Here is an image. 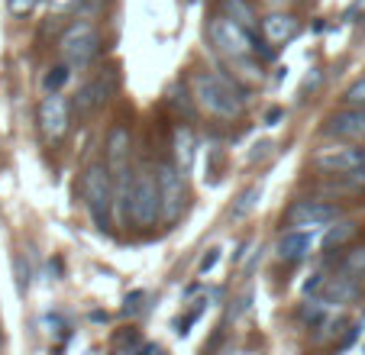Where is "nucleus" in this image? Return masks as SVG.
<instances>
[{"mask_svg":"<svg viewBox=\"0 0 365 355\" xmlns=\"http://www.w3.org/2000/svg\"><path fill=\"white\" fill-rule=\"evenodd\" d=\"M191 94L194 103L217 120H236L246 110V101H242V91L236 88V81L217 75V71H197L191 78Z\"/></svg>","mask_w":365,"mask_h":355,"instance_id":"1","label":"nucleus"},{"mask_svg":"<svg viewBox=\"0 0 365 355\" xmlns=\"http://www.w3.org/2000/svg\"><path fill=\"white\" fill-rule=\"evenodd\" d=\"M81 194H84V207H88L94 226L101 232H110L113 213H117V187H113L110 165H103V162L88 165V171L81 178Z\"/></svg>","mask_w":365,"mask_h":355,"instance_id":"2","label":"nucleus"},{"mask_svg":"<svg viewBox=\"0 0 365 355\" xmlns=\"http://www.w3.org/2000/svg\"><path fill=\"white\" fill-rule=\"evenodd\" d=\"M58 52H62L65 65H71V68H88L97 55H101V33H97V26L91 20L71 23L62 33V39H58Z\"/></svg>","mask_w":365,"mask_h":355,"instance_id":"3","label":"nucleus"},{"mask_svg":"<svg viewBox=\"0 0 365 355\" xmlns=\"http://www.w3.org/2000/svg\"><path fill=\"white\" fill-rule=\"evenodd\" d=\"M130 220L136 226H155L162 220V194L159 178L152 171H136L133 175V194H130Z\"/></svg>","mask_w":365,"mask_h":355,"instance_id":"4","label":"nucleus"},{"mask_svg":"<svg viewBox=\"0 0 365 355\" xmlns=\"http://www.w3.org/2000/svg\"><path fill=\"white\" fill-rule=\"evenodd\" d=\"M207 36L214 42V48L227 58H242V55H252L255 52V36L252 29L240 26L236 20L230 16H214V20L207 23Z\"/></svg>","mask_w":365,"mask_h":355,"instance_id":"5","label":"nucleus"},{"mask_svg":"<svg viewBox=\"0 0 365 355\" xmlns=\"http://www.w3.org/2000/svg\"><path fill=\"white\" fill-rule=\"evenodd\" d=\"M155 178H159V194H162V220L165 223H178V217L187 210L185 171L175 162H162L155 168Z\"/></svg>","mask_w":365,"mask_h":355,"instance_id":"6","label":"nucleus"},{"mask_svg":"<svg viewBox=\"0 0 365 355\" xmlns=\"http://www.w3.org/2000/svg\"><path fill=\"white\" fill-rule=\"evenodd\" d=\"M336 220H339V207L317 197L294 200L284 210V226H291V230H320V226L336 223Z\"/></svg>","mask_w":365,"mask_h":355,"instance_id":"7","label":"nucleus"},{"mask_svg":"<svg viewBox=\"0 0 365 355\" xmlns=\"http://www.w3.org/2000/svg\"><path fill=\"white\" fill-rule=\"evenodd\" d=\"M68 123H71V110H68V101L62 97V91H46L39 103V130L48 143H58V139L68 133Z\"/></svg>","mask_w":365,"mask_h":355,"instance_id":"8","label":"nucleus"},{"mask_svg":"<svg viewBox=\"0 0 365 355\" xmlns=\"http://www.w3.org/2000/svg\"><path fill=\"white\" fill-rule=\"evenodd\" d=\"M314 168L324 171V175H336V178H346L352 175L356 168L365 165V149H356V145H336V149H324L314 155Z\"/></svg>","mask_w":365,"mask_h":355,"instance_id":"9","label":"nucleus"},{"mask_svg":"<svg viewBox=\"0 0 365 355\" xmlns=\"http://www.w3.org/2000/svg\"><path fill=\"white\" fill-rule=\"evenodd\" d=\"M327 136H339V139H365V103H349L346 110L327 120Z\"/></svg>","mask_w":365,"mask_h":355,"instance_id":"10","label":"nucleus"},{"mask_svg":"<svg viewBox=\"0 0 365 355\" xmlns=\"http://www.w3.org/2000/svg\"><path fill=\"white\" fill-rule=\"evenodd\" d=\"M262 36L272 42V46H288L291 39L301 36V20L294 14H269L262 20Z\"/></svg>","mask_w":365,"mask_h":355,"instance_id":"11","label":"nucleus"},{"mask_svg":"<svg viewBox=\"0 0 365 355\" xmlns=\"http://www.w3.org/2000/svg\"><path fill=\"white\" fill-rule=\"evenodd\" d=\"M117 91V71H101L94 81H88L78 94V110H94Z\"/></svg>","mask_w":365,"mask_h":355,"instance_id":"12","label":"nucleus"},{"mask_svg":"<svg viewBox=\"0 0 365 355\" xmlns=\"http://www.w3.org/2000/svg\"><path fill=\"white\" fill-rule=\"evenodd\" d=\"M310 249H314V230H288L282 240H278L275 252H278V259H284V262H301L310 255Z\"/></svg>","mask_w":365,"mask_h":355,"instance_id":"13","label":"nucleus"},{"mask_svg":"<svg viewBox=\"0 0 365 355\" xmlns=\"http://www.w3.org/2000/svg\"><path fill=\"white\" fill-rule=\"evenodd\" d=\"M107 165L113 175L130 168V130L126 126H113L107 133Z\"/></svg>","mask_w":365,"mask_h":355,"instance_id":"14","label":"nucleus"},{"mask_svg":"<svg viewBox=\"0 0 365 355\" xmlns=\"http://www.w3.org/2000/svg\"><path fill=\"white\" fill-rule=\"evenodd\" d=\"M356 294H359V278H352L349 272H339L333 278H327L324 291L317 297H324L327 304H349Z\"/></svg>","mask_w":365,"mask_h":355,"instance_id":"15","label":"nucleus"},{"mask_svg":"<svg viewBox=\"0 0 365 355\" xmlns=\"http://www.w3.org/2000/svg\"><path fill=\"white\" fill-rule=\"evenodd\" d=\"M172 149H175V165L187 175V171L194 168V158H197V139H194V133L187 130V126H178V130H175Z\"/></svg>","mask_w":365,"mask_h":355,"instance_id":"16","label":"nucleus"},{"mask_svg":"<svg viewBox=\"0 0 365 355\" xmlns=\"http://www.w3.org/2000/svg\"><path fill=\"white\" fill-rule=\"evenodd\" d=\"M327 307H330V304H327L324 297H307V301L297 307V317H301L304 326L314 329V326H320V323L327 320Z\"/></svg>","mask_w":365,"mask_h":355,"instance_id":"17","label":"nucleus"},{"mask_svg":"<svg viewBox=\"0 0 365 355\" xmlns=\"http://www.w3.org/2000/svg\"><path fill=\"white\" fill-rule=\"evenodd\" d=\"M220 14L230 16V20H236L246 29L255 26V14H252V7H249V0H220Z\"/></svg>","mask_w":365,"mask_h":355,"instance_id":"18","label":"nucleus"},{"mask_svg":"<svg viewBox=\"0 0 365 355\" xmlns=\"http://www.w3.org/2000/svg\"><path fill=\"white\" fill-rule=\"evenodd\" d=\"M259 200H262V185H249L246 191L240 194V200L233 204V210H230V217L233 220H246L249 213L259 207Z\"/></svg>","mask_w":365,"mask_h":355,"instance_id":"19","label":"nucleus"},{"mask_svg":"<svg viewBox=\"0 0 365 355\" xmlns=\"http://www.w3.org/2000/svg\"><path fill=\"white\" fill-rule=\"evenodd\" d=\"M352 236H356V223H352V220H343V223L330 226V232H327L324 246H327V249H339L346 240H352Z\"/></svg>","mask_w":365,"mask_h":355,"instance_id":"20","label":"nucleus"},{"mask_svg":"<svg viewBox=\"0 0 365 355\" xmlns=\"http://www.w3.org/2000/svg\"><path fill=\"white\" fill-rule=\"evenodd\" d=\"M71 78V65H56V68H48L42 75V88L46 91H62Z\"/></svg>","mask_w":365,"mask_h":355,"instance_id":"21","label":"nucleus"},{"mask_svg":"<svg viewBox=\"0 0 365 355\" xmlns=\"http://www.w3.org/2000/svg\"><path fill=\"white\" fill-rule=\"evenodd\" d=\"M343 272H349L352 278H365V246H359V249H352V252H346Z\"/></svg>","mask_w":365,"mask_h":355,"instance_id":"22","label":"nucleus"},{"mask_svg":"<svg viewBox=\"0 0 365 355\" xmlns=\"http://www.w3.org/2000/svg\"><path fill=\"white\" fill-rule=\"evenodd\" d=\"M191 97H194V94H187L185 88H178V84H175V88L168 91V103H172L175 110H181V113H185L187 120L194 116V103H191Z\"/></svg>","mask_w":365,"mask_h":355,"instance_id":"23","label":"nucleus"},{"mask_svg":"<svg viewBox=\"0 0 365 355\" xmlns=\"http://www.w3.org/2000/svg\"><path fill=\"white\" fill-rule=\"evenodd\" d=\"M230 65H236V68H240L242 81H262V65H255L249 55H242V58H230Z\"/></svg>","mask_w":365,"mask_h":355,"instance_id":"24","label":"nucleus"},{"mask_svg":"<svg viewBox=\"0 0 365 355\" xmlns=\"http://www.w3.org/2000/svg\"><path fill=\"white\" fill-rule=\"evenodd\" d=\"M113 346H117V352H143L145 342L136 329H126V333H120L117 339H113Z\"/></svg>","mask_w":365,"mask_h":355,"instance_id":"25","label":"nucleus"},{"mask_svg":"<svg viewBox=\"0 0 365 355\" xmlns=\"http://www.w3.org/2000/svg\"><path fill=\"white\" fill-rule=\"evenodd\" d=\"M362 329H365V323H362V320H359V323H349V326H346V333H343V339L336 342L339 352H346V349H349L352 342H356L359 336H362Z\"/></svg>","mask_w":365,"mask_h":355,"instance_id":"26","label":"nucleus"},{"mask_svg":"<svg viewBox=\"0 0 365 355\" xmlns=\"http://www.w3.org/2000/svg\"><path fill=\"white\" fill-rule=\"evenodd\" d=\"M324 284H327V274L324 272H314L307 281H304V294H307V297H317V294L324 291Z\"/></svg>","mask_w":365,"mask_h":355,"instance_id":"27","label":"nucleus"},{"mask_svg":"<svg viewBox=\"0 0 365 355\" xmlns=\"http://www.w3.org/2000/svg\"><path fill=\"white\" fill-rule=\"evenodd\" d=\"M320 81H324V75H320V68H314L307 78H304V84H301V94H297V97H301V101H304V97H307V94H314Z\"/></svg>","mask_w":365,"mask_h":355,"instance_id":"28","label":"nucleus"},{"mask_svg":"<svg viewBox=\"0 0 365 355\" xmlns=\"http://www.w3.org/2000/svg\"><path fill=\"white\" fill-rule=\"evenodd\" d=\"M217 262H220V249H207V255L200 259V274H210L217 268Z\"/></svg>","mask_w":365,"mask_h":355,"instance_id":"29","label":"nucleus"},{"mask_svg":"<svg viewBox=\"0 0 365 355\" xmlns=\"http://www.w3.org/2000/svg\"><path fill=\"white\" fill-rule=\"evenodd\" d=\"M272 155V143H255L252 152H249V162H265Z\"/></svg>","mask_w":365,"mask_h":355,"instance_id":"30","label":"nucleus"},{"mask_svg":"<svg viewBox=\"0 0 365 355\" xmlns=\"http://www.w3.org/2000/svg\"><path fill=\"white\" fill-rule=\"evenodd\" d=\"M143 301H145V294L143 291H136V294H130V297H126V314H130V317H136L139 314V310H143Z\"/></svg>","mask_w":365,"mask_h":355,"instance_id":"31","label":"nucleus"},{"mask_svg":"<svg viewBox=\"0 0 365 355\" xmlns=\"http://www.w3.org/2000/svg\"><path fill=\"white\" fill-rule=\"evenodd\" d=\"M36 4H39V0H10V14H14V16H26Z\"/></svg>","mask_w":365,"mask_h":355,"instance_id":"32","label":"nucleus"},{"mask_svg":"<svg viewBox=\"0 0 365 355\" xmlns=\"http://www.w3.org/2000/svg\"><path fill=\"white\" fill-rule=\"evenodd\" d=\"M346 101H349V103H365V78H362V81H356L349 91H346Z\"/></svg>","mask_w":365,"mask_h":355,"instance_id":"33","label":"nucleus"},{"mask_svg":"<svg viewBox=\"0 0 365 355\" xmlns=\"http://www.w3.org/2000/svg\"><path fill=\"white\" fill-rule=\"evenodd\" d=\"M48 10H56V14H65V10H75L81 0H46Z\"/></svg>","mask_w":365,"mask_h":355,"instance_id":"34","label":"nucleus"},{"mask_svg":"<svg viewBox=\"0 0 365 355\" xmlns=\"http://www.w3.org/2000/svg\"><path fill=\"white\" fill-rule=\"evenodd\" d=\"M346 178H349V181H352V187H359V191H365V165H362V168H356V171H352V175H346Z\"/></svg>","mask_w":365,"mask_h":355,"instance_id":"35","label":"nucleus"},{"mask_svg":"<svg viewBox=\"0 0 365 355\" xmlns=\"http://www.w3.org/2000/svg\"><path fill=\"white\" fill-rule=\"evenodd\" d=\"M284 116V110H269V113H265V126H278V120H282Z\"/></svg>","mask_w":365,"mask_h":355,"instance_id":"36","label":"nucleus"},{"mask_svg":"<svg viewBox=\"0 0 365 355\" xmlns=\"http://www.w3.org/2000/svg\"><path fill=\"white\" fill-rule=\"evenodd\" d=\"M262 4H269V7H282L284 0H262Z\"/></svg>","mask_w":365,"mask_h":355,"instance_id":"37","label":"nucleus"}]
</instances>
